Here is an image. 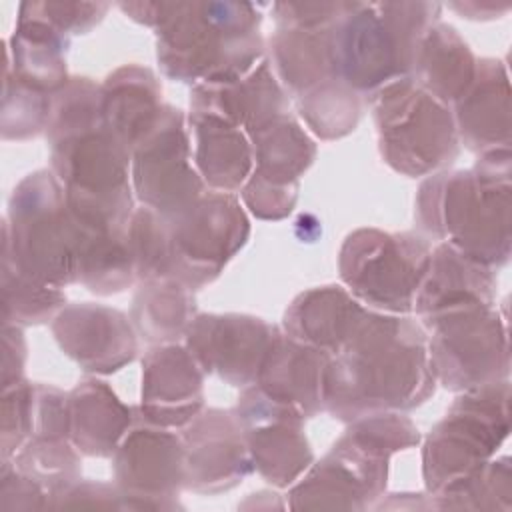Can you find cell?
<instances>
[{
	"label": "cell",
	"mask_w": 512,
	"mask_h": 512,
	"mask_svg": "<svg viewBox=\"0 0 512 512\" xmlns=\"http://www.w3.org/2000/svg\"><path fill=\"white\" fill-rule=\"evenodd\" d=\"M196 318L194 290L174 278L140 282L132 300L130 320L150 344H174L186 336Z\"/></svg>",
	"instance_id": "obj_32"
},
{
	"label": "cell",
	"mask_w": 512,
	"mask_h": 512,
	"mask_svg": "<svg viewBox=\"0 0 512 512\" xmlns=\"http://www.w3.org/2000/svg\"><path fill=\"white\" fill-rule=\"evenodd\" d=\"M458 140L476 154L510 148V82L498 58L476 62L470 88L454 104Z\"/></svg>",
	"instance_id": "obj_23"
},
{
	"label": "cell",
	"mask_w": 512,
	"mask_h": 512,
	"mask_svg": "<svg viewBox=\"0 0 512 512\" xmlns=\"http://www.w3.org/2000/svg\"><path fill=\"white\" fill-rule=\"evenodd\" d=\"M34 426V384L18 380L2 388V460L12 458Z\"/></svg>",
	"instance_id": "obj_40"
},
{
	"label": "cell",
	"mask_w": 512,
	"mask_h": 512,
	"mask_svg": "<svg viewBox=\"0 0 512 512\" xmlns=\"http://www.w3.org/2000/svg\"><path fill=\"white\" fill-rule=\"evenodd\" d=\"M438 2H350L330 28L336 76L358 94H374L408 76L424 34L440 22Z\"/></svg>",
	"instance_id": "obj_6"
},
{
	"label": "cell",
	"mask_w": 512,
	"mask_h": 512,
	"mask_svg": "<svg viewBox=\"0 0 512 512\" xmlns=\"http://www.w3.org/2000/svg\"><path fill=\"white\" fill-rule=\"evenodd\" d=\"M130 182L142 206L164 218L180 216L204 194L206 184L194 166L190 130L180 108L164 104L152 130L136 144Z\"/></svg>",
	"instance_id": "obj_13"
},
{
	"label": "cell",
	"mask_w": 512,
	"mask_h": 512,
	"mask_svg": "<svg viewBox=\"0 0 512 512\" xmlns=\"http://www.w3.org/2000/svg\"><path fill=\"white\" fill-rule=\"evenodd\" d=\"M448 8L456 10L458 14H462V18H468V20H492L510 10L508 4L498 6V4H478V2H452L448 4Z\"/></svg>",
	"instance_id": "obj_44"
},
{
	"label": "cell",
	"mask_w": 512,
	"mask_h": 512,
	"mask_svg": "<svg viewBox=\"0 0 512 512\" xmlns=\"http://www.w3.org/2000/svg\"><path fill=\"white\" fill-rule=\"evenodd\" d=\"M50 102V94L38 92L4 74L2 136L6 140H24L46 130Z\"/></svg>",
	"instance_id": "obj_37"
},
{
	"label": "cell",
	"mask_w": 512,
	"mask_h": 512,
	"mask_svg": "<svg viewBox=\"0 0 512 512\" xmlns=\"http://www.w3.org/2000/svg\"><path fill=\"white\" fill-rule=\"evenodd\" d=\"M54 508L62 506H80V508H122L120 492L114 484L104 482H82L78 480L66 492H62L54 504Z\"/></svg>",
	"instance_id": "obj_43"
},
{
	"label": "cell",
	"mask_w": 512,
	"mask_h": 512,
	"mask_svg": "<svg viewBox=\"0 0 512 512\" xmlns=\"http://www.w3.org/2000/svg\"><path fill=\"white\" fill-rule=\"evenodd\" d=\"M70 218L76 238V282L100 296L132 286L136 272L126 226L80 218L72 212Z\"/></svg>",
	"instance_id": "obj_26"
},
{
	"label": "cell",
	"mask_w": 512,
	"mask_h": 512,
	"mask_svg": "<svg viewBox=\"0 0 512 512\" xmlns=\"http://www.w3.org/2000/svg\"><path fill=\"white\" fill-rule=\"evenodd\" d=\"M204 410V370L178 342L158 344L142 360L138 414L164 428H182Z\"/></svg>",
	"instance_id": "obj_19"
},
{
	"label": "cell",
	"mask_w": 512,
	"mask_h": 512,
	"mask_svg": "<svg viewBox=\"0 0 512 512\" xmlns=\"http://www.w3.org/2000/svg\"><path fill=\"white\" fill-rule=\"evenodd\" d=\"M132 422L134 410L102 380L88 378L68 392L70 442L86 456H112Z\"/></svg>",
	"instance_id": "obj_27"
},
{
	"label": "cell",
	"mask_w": 512,
	"mask_h": 512,
	"mask_svg": "<svg viewBox=\"0 0 512 512\" xmlns=\"http://www.w3.org/2000/svg\"><path fill=\"white\" fill-rule=\"evenodd\" d=\"M382 160L396 172L418 178L440 172L458 156V132L450 106L426 92L408 74L370 94Z\"/></svg>",
	"instance_id": "obj_8"
},
{
	"label": "cell",
	"mask_w": 512,
	"mask_h": 512,
	"mask_svg": "<svg viewBox=\"0 0 512 512\" xmlns=\"http://www.w3.org/2000/svg\"><path fill=\"white\" fill-rule=\"evenodd\" d=\"M330 28L276 26L270 36V66L292 98L338 78L330 50Z\"/></svg>",
	"instance_id": "obj_30"
},
{
	"label": "cell",
	"mask_w": 512,
	"mask_h": 512,
	"mask_svg": "<svg viewBox=\"0 0 512 512\" xmlns=\"http://www.w3.org/2000/svg\"><path fill=\"white\" fill-rule=\"evenodd\" d=\"M370 308L346 288L328 284L298 294L286 308L282 332L328 356L338 354L368 318Z\"/></svg>",
	"instance_id": "obj_21"
},
{
	"label": "cell",
	"mask_w": 512,
	"mask_h": 512,
	"mask_svg": "<svg viewBox=\"0 0 512 512\" xmlns=\"http://www.w3.org/2000/svg\"><path fill=\"white\" fill-rule=\"evenodd\" d=\"M52 334L62 352L92 374L118 372L138 352L136 328L130 318L104 304L64 306L52 320Z\"/></svg>",
	"instance_id": "obj_18"
},
{
	"label": "cell",
	"mask_w": 512,
	"mask_h": 512,
	"mask_svg": "<svg viewBox=\"0 0 512 512\" xmlns=\"http://www.w3.org/2000/svg\"><path fill=\"white\" fill-rule=\"evenodd\" d=\"M46 138L50 170L64 186L68 210L80 218L128 226L134 212L132 154L104 126L100 84L78 76L52 94Z\"/></svg>",
	"instance_id": "obj_2"
},
{
	"label": "cell",
	"mask_w": 512,
	"mask_h": 512,
	"mask_svg": "<svg viewBox=\"0 0 512 512\" xmlns=\"http://www.w3.org/2000/svg\"><path fill=\"white\" fill-rule=\"evenodd\" d=\"M162 88L150 68L124 64L100 84L104 126L132 154L162 114Z\"/></svg>",
	"instance_id": "obj_24"
},
{
	"label": "cell",
	"mask_w": 512,
	"mask_h": 512,
	"mask_svg": "<svg viewBox=\"0 0 512 512\" xmlns=\"http://www.w3.org/2000/svg\"><path fill=\"white\" fill-rule=\"evenodd\" d=\"M430 252V244L414 232L358 228L340 246V280L370 310L410 314L428 270Z\"/></svg>",
	"instance_id": "obj_10"
},
{
	"label": "cell",
	"mask_w": 512,
	"mask_h": 512,
	"mask_svg": "<svg viewBox=\"0 0 512 512\" xmlns=\"http://www.w3.org/2000/svg\"><path fill=\"white\" fill-rule=\"evenodd\" d=\"M184 488L216 494L238 486L252 470L244 430L234 416L220 408L202 410L182 426Z\"/></svg>",
	"instance_id": "obj_17"
},
{
	"label": "cell",
	"mask_w": 512,
	"mask_h": 512,
	"mask_svg": "<svg viewBox=\"0 0 512 512\" xmlns=\"http://www.w3.org/2000/svg\"><path fill=\"white\" fill-rule=\"evenodd\" d=\"M510 192V148H500L480 154L470 170L428 176L414 216L426 234L500 268L510 258Z\"/></svg>",
	"instance_id": "obj_3"
},
{
	"label": "cell",
	"mask_w": 512,
	"mask_h": 512,
	"mask_svg": "<svg viewBox=\"0 0 512 512\" xmlns=\"http://www.w3.org/2000/svg\"><path fill=\"white\" fill-rule=\"evenodd\" d=\"M350 2H276L272 16L276 26L286 28H330Z\"/></svg>",
	"instance_id": "obj_42"
},
{
	"label": "cell",
	"mask_w": 512,
	"mask_h": 512,
	"mask_svg": "<svg viewBox=\"0 0 512 512\" xmlns=\"http://www.w3.org/2000/svg\"><path fill=\"white\" fill-rule=\"evenodd\" d=\"M512 470L510 458L490 460L462 488L444 498L438 508H468V510H510Z\"/></svg>",
	"instance_id": "obj_38"
},
{
	"label": "cell",
	"mask_w": 512,
	"mask_h": 512,
	"mask_svg": "<svg viewBox=\"0 0 512 512\" xmlns=\"http://www.w3.org/2000/svg\"><path fill=\"white\" fill-rule=\"evenodd\" d=\"M510 384L500 380L460 392L430 430L422 450V476L434 508L476 476L510 430Z\"/></svg>",
	"instance_id": "obj_7"
},
{
	"label": "cell",
	"mask_w": 512,
	"mask_h": 512,
	"mask_svg": "<svg viewBox=\"0 0 512 512\" xmlns=\"http://www.w3.org/2000/svg\"><path fill=\"white\" fill-rule=\"evenodd\" d=\"M436 388L420 322L370 310L352 340L330 358L324 410L342 422L408 412Z\"/></svg>",
	"instance_id": "obj_1"
},
{
	"label": "cell",
	"mask_w": 512,
	"mask_h": 512,
	"mask_svg": "<svg viewBox=\"0 0 512 512\" xmlns=\"http://www.w3.org/2000/svg\"><path fill=\"white\" fill-rule=\"evenodd\" d=\"M296 100L298 114L322 140H336L356 130L360 120V94L340 78L320 84Z\"/></svg>",
	"instance_id": "obj_35"
},
{
	"label": "cell",
	"mask_w": 512,
	"mask_h": 512,
	"mask_svg": "<svg viewBox=\"0 0 512 512\" xmlns=\"http://www.w3.org/2000/svg\"><path fill=\"white\" fill-rule=\"evenodd\" d=\"M252 144V174L280 186H300V176L316 158V144L286 112L246 134Z\"/></svg>",
	"instance_id": "obj_31"
},
{
	"label": "cell",
	"mask_w": 512,
	"mask_h": 512,
	"mask_svg": "<svg viewBox=\"0 0 512 512\" xmlns=\"http://www.w3.org/2000/svg\"><path fill=\"white\" fill-rule=\"evenodd\" d=\"M6 462L50 494V508L62 492L80 480L78 450L68 436L34 434Z\"/></svg>",
	"instance_id": "obj_33"
},
{
	"label": "cell",
	"mask_w": 512,
	"mask_h": 512,
	"mask_svg": "<svg viewBox=\"0 0 512 512\" xmlns=\"http://www.w3.org/2000/svg\"><path fill=\"white\" fill-rule=\"evenodd\" d=\"M262 14L248 2H168L156 28L160 70L184 84L238 80L264 60Z\"/></svg>",
	"instance_id": "obj_4"
},
{
	"label": "cell",
	"mask_w": 512,
	"mask_h": 512,
	"mask_svg": "<svg viewBox=\"0 0 512 512\" xmlns=\"http://www.w3.org/2000/svg\"><path fill=\"white\" fill-rule=\"evenodd\" d=\"M424 330L436 384L466 392L508 380V322L498 308L460 310L430 322Z\"/></svg>",
	"instance_id": "obj_11"
},
{
	"label": "cell",
	"mask_w": 512,
	"mask_h": 512,
	"mask_svg": "<svg viewBox=\"0 0 512 512\" xmlns=\"http://www.w3.org/2000/svg\"><path fill=\"white\" fill-rule=\"evenodd\" d=\"M300 186H280L272 184L256 174L240 188L244 206L260 220H282L292 214L298 200Z\"/></svg>",
	"instance_id": "obj_41"
},
{
	"label": "cell",
	"mask_w": 512,
	"mask_h": 512,
	"mask_svg": "<svg viewBox=\"0 0 512 512\" xmlns=\"http://www.w3.org/2000/svg\"><path fill=\"white\" fill-rule=\"evenodd\" d=\"M330 452L304 472L290 490L294 510H364L386 490L388 460L420 442L418 428L402 412L348 422Z\"/></svg>",
	"instance_id": "obj_5"
},
{
	"label": "cell",
	"mask_w": 512,
	"mask_h": 512,
	"mask_svg": "<svg viewBox=\"0 0 512 512\" xmlns=\"http://www.w3.org/2000/svg\"><path fill=\"white\" fill-rule=\"evenodd\" d=\"M190 144L194 166L206 186L236 194L254 170L252 144L246 132L214 116L190 114Z\"/></svg>",
	"instance_id": "obj_25"
},
{
	"label": "cell",
	"mask_w": 512,
	"mask_h": 512,
	"mask_svg": "<svg viewBox=\"0 0 512 512\" xmlns=\"http://www.w3.org/2000/svg\"><path fill=\"white\" fill-rule=\"evenodd\" d=\"M496 286L494 268L440 242L430 252L428 270L418 288L412 312L424 328L460 310L494 306Z\"/></svg>",
	"instance_id": "obj_20"
},
{
	"label": "cell",
	"mask_w": 512,
	"mask_h": 512,
	"mask_svg": "<svg viewBox=\"0 0 512 512\" xmlns=\"http://www.w3.org/2000/svg\"><path fill=\"white\" fill-rule=\"evenodd\" d=\"M66 306L62 288L48 286L22 272L14 260L2 252V310L4 324L32 326L54 320Z\"/></svg>",
	"instance_id": "obj_34"
},
{
	"label": "cell",
	"mask_w": 512,
	"mask_h": 512,
	"mask_svg": "<svg viewBox=\"0 0 512 512\" xmlns=\"http://www.w3.org/2000/svg\"><path fill=\"white\" fill-rule=\"evenodd\" d=\"M114 486L122 508H176L184 488V446L170 428L134 414V422L112 454Z\"/></svg>",
	"instance_id": "obj_14"
},
{
	"label": "cell",
	"mask_w": 512,
	"mask_h": 512,
	"mask_svg": "<svg viewBox=\"0 0 512 512\" xmlns=\"http://www.w3.org/2000/svg\"><path fill=\"white\" fill-rule=\"evenodd\" d=\"M108 8L106 2H22L18 16L46 22L70 38L90 32Z\"/></svg>",
	"instance_id": "obj_39"
},
{
	"label": "cell",
	"mask_w": 512,
	"mask_h": 512,
	"mask_svg": "<svg viewBox=\"0 0 512 512\" xmlns=\"http://www.w3.org/2000/svg\"><path fill=\"white\" fill-rule=\"evenodd\" d=\"M2 234V252L34 280L54 288L76 282L74 226L64 186L52 170H36L18 182Z\"/></svg>",
	"instance_id": "obj_9"
},
{
	"label": "cell",
	"mask_w": 512,
	"mask_h": 512,
	"mask_svg": "<svg viewBox=\"0 0 512 512\" xmlns=\"http://www.w3.org/2000/svg\"><path fill=\"white\" fill-rule=\"evenodd\" d=\"M276 334V326L250 314H196L184 346L204 374L246 388L256 382Z\"/></svg>",
	"instance_id": "obj_16"
},
{
	"label": "cell",
	"mask_w": 512,
	"mask_h": 512,
	"mask_svg": "<svg viewBox=\"0 0 512 512\" xmlns=\"http://www.w3.org/2000/svg\"><path fill=\"white\" fill-rule=\"evenodd\" d=\"M330 358L278 330L254 386L274 402L312 418L324 410V376Z\"/></svg>",
	"instance_id": "obj_22"
},
{
	"label": "cell",
	"mask_w": 512,
	"mask_h": 512,
	"mask_svg": "<svg viewBox=\"0 0 512 512\" xmlns=\"http://www.w3.org/2000/svg\"><path fill=\"white\" fill-rule=\"evenodd\" d=\"M136 280L170 278V234L168 220L148 206L132 212L126 226Z\"/></svg>",
	"instance_id": "obj_36"
},
{
	"label": "cell",
	"mask_w": 512,
	"mask_h": 512,
	"mask_svg": "<svg viewBox=\"0 0 512 512\" xmlns=\"http://www.w3.org/2000/svg\"><path fill=\"white\" fill-rule=\"evenodd\" d=\"M166 220L170 278L192 290L214 282L250 236L248 216L228 192L208 190L186 212Z\"/></svg>",
	"instance_id": "obj_12"
},
{
	"label": "cell",
	"mask_w": 512,
	"mask_h": 512,
	"mask_svg": "<svg viewBox=\"0 0 512 512\" xmlns=\"http://www.w3.org/2000/svg\"><path fill=\"white\" fill-rule=\"evenodd\" d=\"M254 470L276 488L292 486L314 462L304 416L268 398L254 384L242 388L236 408Z\"/></svg>",
	"instance_id": "obj_15"
},
{
	"label": "cell",
	"mask_w": 512,
	"mask_h": 512,
	"mask_svg": "<svg viewBox=\"0 0 512 512\" xmlns=\"http://www.w3.org/2000/svg\"><path fill=\"white\" fill-rule=\"evenodd\" d=\"M70 38L46 22L18 16L6 52V76L44 92L56 94L68 84L66 52Z\"/></svg>",
	"instance_id": "obj_28"
},
{
	"label": "cell",
	"mask_w": 512,
	"mask_h": 512,
	"mask_svg": "<svg viewBox=\"0 0 512 512\" xmlns=\"http://www.w3.org/2000/svg\"><path fill=\"white\" fill-rule=\"evenodd\" d=\"M476 62L470 46L456 28L436 22L416 50L410 76L434 98L452 106L470 88Z\"/></svg>",
	"instance_id": "obj_29"
}]
</instances>
